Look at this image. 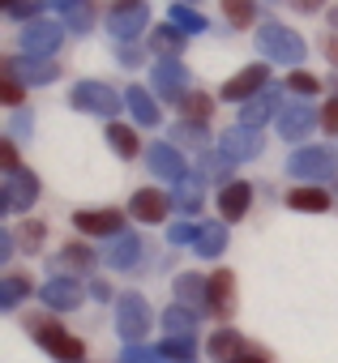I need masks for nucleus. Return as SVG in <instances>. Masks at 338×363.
I'll use <instances>...</instances> for the list:
<instances>
[{
  "label": "nucleus",
  "mask_w": 338,
  "mask_h": 363,
  "mask_svg": "<svg viewBox=\"0 0 338 363\" xmlns=\"http://www.w3.org/2000/svg\"><path fill=\"white\" fill-rule=\"evenodd\" d=\"M180 5H193V0H180Z\"/></svg>",
  "instance_id": "6e6d98bb"
},
{
  "label": "nucleus",
  "mask_w": 338,
  "mask_h": 363,
  "mask_svg": "<svg viewBox=\"0 0 338 363\" xmlns=\"http://www.w3.org/2000/svg\"><path fill=\"white\" fill-rule=\"evenodd\" d=\"M22 240H26V244L35 248V244L43 240V227H39V223H26V227H22Z\"/></svg>",
  "instance_id": "a18cd8bd"
},
{
  "label": "nucleus",
  "mask_w": 338,
  "mask_h": 363,
  "mask_svg": "<svg viewBox=\"0 0 338 363\" xmlns=\"http://www.w3.org/2000/svg\"><path fill=\"white\" fill-rule=\"evenodd\" d=\"M167 201L158 189H141V193H133V201H129V210H133V218H141V223H163L167 218Z\"/></svg>",
  "instance_id": "dca6fc26"
},
{
  "label": "nucleus",
  "mask_w": 338,
  "mask_h": 363,
  "mask_svg": "<svg viewBox=\"0 0 338 363\" xmlns=\"http://www.w3.org/2000/svg\"><path fill=\"white\" fill-rule=\"evenodd\" d=\"M219 150L231 158V162H244V158H257L261 154V133L249 128V124H236L219 137Z\"/></svg>",
  "instance_id": "9b49d317"
},
{
  "label": "nucleus",
  "mask_w": 338,
  "mask_h": 363,
  "mask_svg": "<svg viewBox=\"0 0 338 363\" xmlns=\"http://www.w3.org/2000/svg\"><path fill=\"white\" fill-rule=\"evenodd\" d=\"M197 231L202 227H193V223H176L172 227V244H197Z\"/></svg>",
  "instance_id": "ea45409f"
},
{
  "label": "nucleus",
  "mask_w": 338,
  "mask_h": 363,
  "mask_svg": "<svg viewBox=\"0 0 338 363\" xmlns=\"http://www.w3.org/2000/svg\"><path fill=\"white\" fill-rule=\"evenodd\" d=\"M274 111H278V90H261V94H253L249 103H240V124L257 128V124H266Z\"/></svg>",
  "instance_id": "a211bd4d"
},
{
  "label": "nucleus",
  "mask_w": 338,
  "mask_h": 363,
  "mask_svg": "<svg viewBox=\"0 0 338 363\" xmlns=\"http://www.w3.org/2000/svg\"><path fill=\"white\" fill-rule=\"evenodd\" d=\"M287 86H291L295 94H317V86H321V82H317L312 73H304V69H295V73L287 77Z\"/></svg>",
  "instance_id": "58836bf2"
},
{
  "label": "nucleus",
  "mask_w": 338,
  "mask_h": 363,
  "mask_svg": "<svg viewBox=\"0 0 338 363\" xmlns=\"http://www.w3.org/2000/svg\"><path fill=\"white\" fill-rule=\"evenodd\" d=\"M141 252H146V244H141L137 235H111V244L103 248V261H107L111 269H133V265L141 261Z\"/></svg>",
  "instance_id": "4468645a"
},
{
  "label": "nucleus",
  "mask_w": 338,
  "mask_h": 363,
  "mask_svg": "<svg viewBox=\"0 0 338 363\" xmlns=\"http://www.w3.org/2000/svg\"><path fill=\"white\" fill-rule=\"evenodd\" d=\"M94 265V257H90V248H82V244H69L65 252H60V269H90Z\"/></svg>",
  "instance_id": "c9c22d12"
},
{
  "label": "nucleus",
  "mask_w": 338,
  "mask_h": 363,
  "mask_svg": "<svg viewBox=\"0 0 338 363\" xmlns=\"http://www.w3.org/2000/svg\"><path fill=\"white\" fill-rule=\"evenodd\" d=\"M60 39H65V26L60 22H31L26 30H22V52L31 56V60H43V56H52L56 48H60Z\"/></svg>",
  "instance_id": "6e6552de"
},
{
  "label": "nucleus",
  "mask_w": 338,
  "mask_h": 363,
  "mask_svg": "<svg viewBox=\"0 0 338 363\" xmlns=\"http://www.w3.org/2000/svg\"><path fill=\"white\" fill-rule=\"evenodd\" d=\"M206 291H210V282H202L197 274H180L176 278V295H180L185 308H206Z\"/></svg>",
  "instance_id": "5701e85b"
},
{
  "label": "nucleus",
  "mask_w": 338,
  "mask_h": 363,
  "mask_svg": "<svg viewBox=\"0 0 338 363\" xmlns=\"http://www.w3.org/2000/svg\"><path fill=\"white\" fill-rule=\"evenodd\" d=\"M5 257H13V240H9V235H0V261H5Z\"/></svg>",
  "instance_id": "3c124183"
},
{
  "label": "nucleus",
  "mask_w": 338,
  "mask_h": 363,
  "mask_svg": "<svg viewBox=\"0 0 338 363\" xmlns=\"http://www.w3.org/2000/svg\"><path fill=\"white\" fill-rule=\"evenodd\" d=\"M210 354H219V359H236V354H240V333H236V329H219V333L210 337Z\"/></svg>",
  "instance_id": "473e14b6"
},
{
  "label": "nucleus",
  "mask_w": 338,
  "mask_h": 363,
  "mask_svg": "<svg viewBox=\"0 0 338 363\" xmlns=\"http://www.w3.org/2000/svg\"><path fill=\"white\" fill-rule=\"evenodd\" d=\"M227 248V227L223 223H206L202 231H197V252L202 257H219Z\"/></svg>",
  "instance_id": "a878e982"
},
{
  "label": "nucleus",
  "mask_w": 338,
  "mask_h": 363,
  "mask_svg": "<svg viewBox=\"0 0 338 363\" xmlns=\"http://www.w3.org/2000/svg\"><path fill=\"white\" fill-rule=\"evenodd\" d=\"M180 107H185V120H189V124H206L210 111H214V99H210V94H189Z\"/></svg>",
  "instance_id": "c756f323"
},
{
  "label": "nucleus",
  "mask_w": 338,
  "mask_h": 363,
  "mask_svg": "<svg viewBox=\"0 0 338 363\" xmlns=\"http://www.w3.org/2000/svg\"><path fill=\"white\" fill-rule=\"evenodd\" d=\"M163 325H167V337H193V329H197V320H193V308H167V316H163Z\"/></svg>",
  "instance_id": "393cba45"
},
{
  "label": "nucleus",
  "mask_w": 338,
  "mask_h": 363,
  "mask_svg": "<svg viewBox=\"0 0 338 363\" xmlns=\"http://www.w3.org/2000/svg\"><path fill=\"white\" fill-rule=\"evenodd\" d=\"M249 206H253V189L244 184V179H240V184L231 179V184L223 189V197H219V214H223V218H244Z\"/></svg>",
  "instance_id": "aec40b11"
},
{
  "label": "nucleus",
  "mask_w": 338,
  "mask_h": 363,
  "mask_svg": "<svg viewBox=\"0 0 338 363\" xmlns=\"http://www.w3.org/2000/svg\"><path fill=\"white\" fill-rule=\"evenodd\" d=\"M107 141L116 145V154H124V158H133L141 145H137V133L133 128H124V124H107Z\"/></svg>",
  "instance_id": "7c9ffc66"
},
{
  "label": "nucleus",
  "mask_w": 338,
  "mask_h": 363,
  "mask_svg": "<svg viewBox=\"0 0 338 363\" xmlns=\"http://www.w3.org/2000/svg\"><path fill=\"white\" fill-rule=\"evenodd\" d=\"M31 13H39V0H31V5H13V9H9V18H31Z\"/></svg>",
  "instance_id": "49530a36"
},
{
  "label": "nucleus",
  "mask_w": 338,
  "mask_h": 363,
  "mask_svg": "<svg viewBox=\"0 0 338 363\" xmlns=\"http://www.w3.org/2000/svg\"><path fill=\"white\" fill-rule=\"evenodd\" d=\"M325 56H329V65H334V69H338V35H334V39H329V43H325Z\"/></svg>",
  "instance_id": "8fccbe9b"
},
{
  "label": "nucleus",
  "mask_w": 338,
  "mask_h": 363,
  "mask_svg": "<svg viewBox=\"0 0 338 363\" xmlns=\"http://www.w3.org/2000/svg\"><path fill=\"white\" fill-rule=\"evenodd\" d=\"M31 333L43 342V350H48V354H56V359H65V363H77V359H82V342H77V337H69L56 320L31 316Z\"/></svg>",
  "instance_id": "20e7f679"
},
{
  "label": "nucleus",
  "mask_w": 338,
  "mask_h": 363,
  "mask_svg": "<svg viewBox=\"0 0 338 363\" xmlns=\"http://www.w3.org/2000/svg\"><path fill=\"white\" fill-rule=\"evenodd\" d=\"M0 158H5V171L18 167V150H13V141H0Z\"/></svg>",
  "instance_id": "c03bdc74"
},
{
  "label": "nucleus",
  "mask_w": 338,
  "mask_h": 363,
  "mask_svg": "<svg viewBox=\"0 0 338 363\" xmlns=\"http://www.w3.org/2000/svg\"><path fill=\"white\" fill-rule=\"evenodd\" d=\"M13 5H22V0H5V9H13Z\"/></svg>",
  "instance_id": "5fc2aeb1"
},
{
  "label": "nucleus",
  "mask_w": 338,
  "mask_h": 363,
  "mask_svg": "<svg viewBox=\"0 0 338 363\" xmlns=\"http://www.w3.org/2000/svg\"><path fill=\"white\" fill-rule=\"evenodd\" d=\"M35 197H39V179H35V171H26V167L5 171V197H0V210H5V214L31 210Z\"/></svg>",
  "instance_id": "f03ea898"
},
{
  "label": "nucleus",
  "mask_w": 338,
  "mask_h": 363,
  "mask_svg": "<svg viewBox=\"0 0 338 363\" xmlns=\"http://www.w3.org/2000/svg\"><path fill=\"white\" fill-rule=\"evenodd\" d=\"M291 5H295V9H304V13H312V9H321V5H325V0H291Z\"/></svg>",
  "instance_id": "09e8293b"
},
{
  "label": "nucleus",
  "mask_w": 338,
  "mask_h": 363,
  "mask_svg": "<svg viewBox=\"0 0 338 363\" xmlns=\"http://www.w3.org/2000/svg\"><path fill=\"white\" fill-rule=\"evenodd\" d=\"M73 223L86 235H120V223L124 218L116 210H82V214H73Z\"/></svg>",
  "instance_id": "f3484780"
},
{
  "label": "nucleus",
  "mask_w": 338,
  "mask_h": 363,
  "mask_svg": "<svg viewBox=\"0 0 338 363\" xmlns=\"http://www.w3.org/2000/svg\"><path fill=\"white\" fill-rule=\"evenodd\" d=\"M141 56H146V52H141L133 39H124V48H120V65H129V69H133V65H141Z\"/></svg>",
  "instance_id": "79ce46f5"
},
{
  "label": "nucleus",
  "mask_w": 338,
  "mask_h": 363,
  "mask_svg": "<svg viewBox=\"0 0 338 363\" xmlns=\"http://www.w3.org/2000/svg\"><path fill=\"white\" fill-rule=\"evenodd\" d=\"M124 103H129V111L137 116V124H158V107H154V99H150L146 90L133 86V90L124 94Z\"/></svg>",
  "instance_id": "bb28decb"
},
{
  "label": "nucleus",
  "mask_w": 338,
  "mask_h": 363,
  "mask_svg": "<svg viewBox=\"0 0 338 363\" xmlns=\"http://www.w3.org/2000/svg\"><path fill=\"white\" fill-rule=\"evenodd\" d=\"M321 124H325L329 133H338V99H334V103H329V107L321 111Z\"/></svg>",
  "instance_id": "37998d69"
},
{
  "label": "nucleus",
  "mask_w": 338,
  "mask_h": 363,
  "mask_svg": "<svg viewBox=\"0 0 338 363\" xmlns=\"http://www.w3.org/2000/svg\"><path fill=\"white\" fill-rule=\"evenodd\" d=\"M146 18H150L146 0H116V5L107 9V30L124 43V39H137L146 30Z\"/></svg>",
  "instance_id": "7ed1b4c3"
},
{
  "label": "nucleus",
  "mask_w": 338,
  "mask_h": 363,
  "mask_svg": "<svg viewBox=\"0 0 338 363\" xmlns=\"http://www.w3.org/2000/svg\"><path fill=\"white\" fill-rule=\"evenodd\" d=\"M206 312H210V316H219V320H227V316H231V274H227V269H219V274L210 278Z\"/></svg>",
  "instance_id": "6ab92c4d"
},
{
  "label": "nucleus",
  "mask_w": 338,
  "mask_h": 363,
  "mask_svg": "<svg viewBox=\"0 0 338 363\" xmlns=\"http://www.w3.org/2000/svg\"><path fill=\"white\" fill-rule=\"evenodd\" d=\"M308 128H312V111H308L304 103H291V107H283V116H278V133H283L287 141H300Z\"/></svg>",
  "instance_id": "412c9836"
},
{
  "label": "nucleus",
  "mask_w": 338,
  "mask_h": 363,
  "mask_svg": "<svg viewBox=\"0 0 338 363\" xmlns=\"http://www.w3.org/2000/svg\"><path fill=\"white\" fill-rule=\"evenodd\" d=\"M69 103H73L77 111L120 116V94H116V90H107L103 82H77V86H73V94H69Z\"/></svg>",
  "instance_id": "423d86ee"
},
{
  "label": "nucleus",
  "mask_w": 338,
  "mask_h": 363,
  "mask_svg": "<svg viewBox=\"0 0 338 363\" xmlns=\"http://www.w3.org/2000/svg\"><path fill=\"white\" fill-rule=\"evenodd\" d=\"M257 48H261L270 60H278V65H300V56H304V39H300L295 30L278 26V22H270V26L257 30Z\"/></svg>",
  "instance_id": "f257e3e1"
},
{
  "label": "nucleus",
  "mask_w": 338,
  "mask_h": 363,
  "mask_svg": "<svg viewBox=\"0 0 338 363\" xmlns=\"http://www.w3.org/2000/svg\"><path fill=\"white\" fill-rule=\"evenodd\" d=\"M39 299H43L48 308H56V312H73V308L82 303V286H77L73 278H52V282L39 286Z\"/></svg>",
  "instance_id": "ddd939ff"
},
{
  "label": "nucleus",
  "mask_w": 338,
  "mask_h": 363,
  "mask_svg": "<svg viewBox=\"0 0 338 363\" xmlns=\"http://www.w3.org/2000/svg\"><path fill=\"white\" fill-rule=\"evenodd\" d=\"M150 43H154L163 56H180V48H185V30H180V26H158V30L150 35Z\"/></svg>",
  "instance_id": "c85d7f7f"
},
{
  "label": "nucleus",
  "mask_w": 338,
  "mask_h": 363,
  "mask_svg": "<svg viewBox=\"0 0 338 363\" xmlns=\"http://www.w3.org/2000/svg\"><path fill=\"white\" fill-rule=\"evenodd\" d=\"M287 206L291 210H312V214H321V210H329V197L321 193V189H291V197H287Z\"/></svg>",
  "instance_id": "cd10ccee"
},
{
  "label": "nucleus",
  "mask_w": 338,
  "mask_h": 363,
  "mask_svg": "<svg viewBox=\"0 0 338 363\" xmlns=\"http://www.w3.org/2000/svg\"><path fill=\"white\" fill-rule=\"evenodd\" d=\"M52 9H65V22L73 35H86L94 26V13H99V0H48Z\"/></svg>",
  "instance_id": "2eb2a0df"
},
{
  "label": "nucleus",
  "mask_w": 338,
  "mask_h": 363,
  "mask_svg": "<svg viewBox=\"0 0 338 363\" xmlns=\"http://www.w3.org/2000/svg\"><path fill=\"white\" fill-rule=\"evenodd\" d=\"M146 162H150V171H154L158 179H172V184H180V179H185V158H180V150H176L172 141L146 145Z\"/></svg>",
  "instance_id": "9d476101"
},
{
  "label": "nucleus",
  "mask_w": 338,
  "mask_h": 363,
  "mask_svg": "<svg viewBox=\"0 0 338 363\" xmlns=\"http://www.w3.org/2000/svg\"><path fill=\"white\" fill-rule=\"evenodd\" d=\"M266 77H270V73H266V65H253V69L236 73V77L223 86V99H227V103H249L253 94H261V90H266Z\"/></svg>",
  "instance_id": "f8f14e48"
},
{
  "label": "nucleus",
  "mask_w": 338,
  "mask_h": 363,
  "mask_svg": "<svg viewBox=\"0 0 338 363\" xmlns=\"http://www.w3.org/2000/svg\"><path fill=\"white\" fill-rule=\"evenodd\" d=\"M287 167H291L295 179H308V184H312V179H329V175L338 171V158H334V150L308 145V150H295Z\"/></svg>",
  "instance_id": "39448f33"
},
{
  "label": "nucleus",
  "mask_w": 338,
  "mask_h": 363,
  "mask_svg": "<svg viewBox=\"0 0 338 363\" xmlns=\"http://www.w3.org/2000/svg\"><path fill=\"white\" fill-rule=\"evenodd\" d=\"M9 69H13V73H22V77H26V82H35V86H48V82H56V77H60V69H56L52 60H31V56H26V65L9 60Z\"/></svg>",
  "instance_id": "4be33fe9"
},
{
  "label": "nucleus",
  "mask_w": 338,
  "mask_h": 363,
  "mask_svg": "<svg viewBox=\"0 0 338 363\" xmlns=\"http://www.w3.org/2000/svg\"><path fill=\"white\" fill-rule=\"evenodd\" d=\"M120 363H167L158 350H150V346H141V342H129V350L120 354Z\"/></svg>",
  "instance_id": "e433bc0d"
},
{
  "label": "nucleus",
  "mask_w": 338,
  "mask_h": 363,
  "mask_svg": "<svg viewBox=\"0 0 338 363\" xmlns=\"http://www.w3.org/2000/svg\"><path fill=\"white\" fill-rule=\"evenodd\" d=\"M202 184H197V179H180V184H172V206L176 210H185V214H197L202 210Z\"/></svg>",
  "instance_id": "b1692460"
},
{
  "label": "nucleus",
  "mask_w": 338,
  "mask_h": 363,
  "mask_svg": "<svg viewBox=\"0 0 338 363\" xmlns=\"http://www.w3.org/2000/svg\"><path fill=\"white\" fill-rule=\"evenodd\" d=\"M172 26H180L185 35H202V30H206V18L193 13L189 5H172Z\"/></svg>",
  "instance_id": "2f4dec72"
},
{
  "label": "nucleus",
  "mask_w": 338,
  "mask_h": 363,
  "mask_svg": "<svg viewBox=\"0 0 338 363\" xmlns=\"http://www.w3.org/2000/svg\"><path fill=\"white\" fill-rule=\"evenodd\" d=\"M90 295L103 303V299H111V286H107V282H90Z\"/></svg>",
  "instance_id": "de8ad7c7"
},
{
  "label": "nucleus",
  "mask_w": 338,
  "mask_h": 363,
  "mask_svg": "<svg viewBox=\"0 0 338 363\" xmlns=\"http://www.w3.org/2000/svg\"><path fill=\"white\" fill-rule=\"evenodd\" d=\"M329 22H334V30H338V5H334V9H329Z\"/></svg>",
  "instance_id": "864d4df0"
},
{
  "label": "nucleus",
  "mask_w": 338,
  "mask_h": 363,
  "mask_svg": "<svg viewBox=\"0 0 338 363\" xmlns=\"http://www.w3.org/2000/svg\"><path fill=\"white\" fill-rule=\"evenodd\" d=\"M22 295H26V282L22 278H5V282H0V308H18Z\"/></svg>",
  "instance_id": "4c0bfd02"
},
{
  "label": "nucleus",
  "mask_w": 338,
  "mask_h": 363,
  "mask_svg": "<svg viewBox=\"0 0 338 363\" xmlns=\"http://www.w3.org/2000/svg\"><path fill=\"white\" fill-rule=\"evenodd\" d=\"M158 354H163L167 363H189V359H193V337H167V342L158 346Z\"/></svg>",
  "instance_id": "72a5a7b5"
},
{
  "label": "nucleus",
  "mask_w": 338,
  "mask_h": 363,
  "mask_svg": "<svg viewBox=\"0 0 338 363\" xmlns=\"http://www.w3.org/2000/svg\"><path fill=\"white\" fill-rule=\"evenodd\" d=\"M223 13H227L231 26H253V18H257L253 0H223Z\"/></svg>",
  "instance_id": "f704fd0d"
},
{
  "label": "nucleus",
  "mask_w": 338,
  "mask_h": 363,
  "mask_svg": "<svg viewBox=\"0 0 338 363\" xmlns=\"http://www.w3.org/2000/svg\"><path fill=\"white\" fill-rule=\"evenodd\" d=\"M189 69L176 60V56H163L158 65H154V94H163V99H172V103H185L189 99Z\"/></svg>",
  "instance_id": "0eeeda50"
},
{
  "label": "nucleus",
  "mask_w": 338,
  "mask_h": 363,
  "mask_svg": "<svg viewBox=\"0 0 338 363\" xmlns=\"http://www.w3.org/2000/svg\"><path fill=\"white\" fill-rule=\"evenodd\" d=\"M116 329L129 342H141V333L150 329V303L141 295H120V303H116Z\"/></svg>",
  "instance_id": "1a4fd4ad"
},
{
  "label": "nucleus",
  "mask_w": 338,
  "mask_h": 363,
  "mask_svg": "<svg viewBox=\"0 0 338 363\" xmlns=\"http://www.w3.org/2000/svg\"><path fill=\"white\" fill-rule=\"evenodd\" d=\"M227 363H266V359H257V354H240V359H227Z\"/></svg>",
  "instance_id": "603ef678"
},
{
  "label": "nucleus",
  "mask_w": 338,
  "mask_h": 363,
  "mask_svg": "<svg viewBox=\"0 0 338 363\" xmlns=\"http://www.w3.org/2000/svg\"><path fill=\"white\" fill-rule=\"evenodd\" d=\"M5 103L13 107V103H22V86H18V77H13V69L5 65Z\"/></svg>",
  "instance_id": "a19ab883"
}]
</instances>
